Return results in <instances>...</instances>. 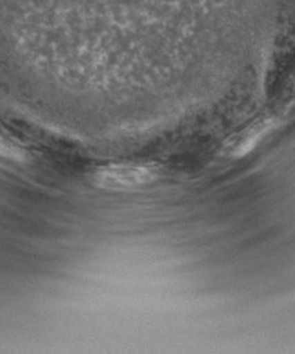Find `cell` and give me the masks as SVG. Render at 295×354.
<instances>
[{"label": "cell", "instance_id": "cell-1", "mask_svg": "<svg viewBox=\"0 0 295 354\" xmlns=\"http://www.w3.org/2000/svg\"><path fill=\"white\" fill-rule=\"evenodd\" d=\"M152 179L153 173L146 167H108L97 174V183L103 187H133Z\"/></svg>", "mask_w": 295, "mask_h": 354}]
</instances>
